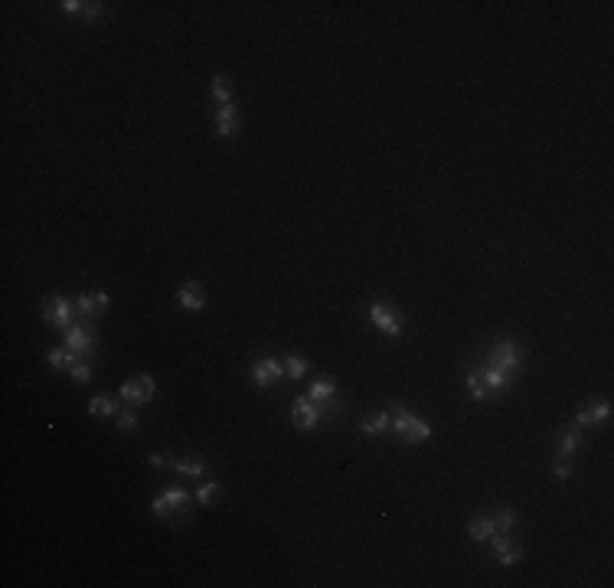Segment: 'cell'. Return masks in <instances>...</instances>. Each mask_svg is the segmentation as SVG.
<instances>
[{"mask_svg": "<svg viewBox=\"0 0 614 588\" xmlns=\"http://www.w3.org/2000/svg\"><path fill=\"white\" fill-rule=\"evenodd\" d=\"M392 435L395 438H402V441H408V445H422V441H428L431 425L425 422V418L412 416L402 402H395L392 405Z\"/></svg>", "mask_w": 614, "mask_h": 588, "instance_id": "1", "label": "cell"}, {"mask_svg": "<svg viewBox=\"0 0 614 588\" xmlns=\"http://www.w3.org/2000/svg\"><path fill=\"white\" fill-rule=\"evenodd\" d=\"M327 416H334V399H330V402H314V399L301 395V399H294V405H291V422H294L298 431H314L317 422Z\"/></svg>", "mask_w": 614, "mask_h": 588, "instance_id": "2", "label": "cell"}, {"mask_svg": "<svg viewBox=\"0 0 614 588\" xmlns=\"http://www.w3.org/2000/svg\"><path fill=\"white\" fill-rule=\"evenodd\" d=\"M186 500H190V494L183 487H170L151 504V513L157 519H177V513H186Z\"/></svg>", "mask_w": 614, "mask_h": 588, "instance_id": "3", "label": "cell"}, {"mask_svg": "<svg viewBox=\"0 0 614 588\" xmlns=\"http://www.w3.org/2000/svg\"><path fill=\"white\" fill-rule=\"evenodd\" d=\"M154 392H157V382H154V376H134V380L128 382H121V389H118V395L125 399V402L134 409V405H147L154 399Z\"/></svg>", "mask_w": 614, "mask_h": 588, "instance_id": "4", "label": "cell"}, {"mask_svg": "<svg viewBox=\"0 0 614 588\" xmlns=\"http://www.w3.org/2000/svg\"><path fill=\"white\" fill-rule=\"evenodd\" d=\"M484 363L507 369V373H516L523 363V350H520V344H513V340H500V344L490 346V353H487Z\"/></svg>", "mask_w": 614, "mask_h": 588, "instance_id": "5", "label": "cell"}, {"mask_svg": "<svg viewBox=\"0 0 614 588\" xmlns=\"http://www.w3.org/2000/svg\"><path fill=\"white\" fill-rule=\"evenodd\" d=\"M370 321L376 323V330H383L389 337H399L402 334V321H399V311H395L392 304H386V301H376L370 308Z\"/></svg>", "mask_w": 614, "mask_h": 588, "instance_id": "6", "label": "cell"}, {"mask_svg": "<svg viewBox=\"0 0 614 588\" xmlns=\"http://www.w3.org/2000/svg\"><path fill=\"white\" fill-rule=\"evenodd\" d=\"M66 346H69L75 357L92 359V353H95V334L89 330V327H82V323H72V327H66Z\"/></svg>", "mask_w": 614, "mask_h": 588, "instance_id": "7", "label": "cell"}, {"mask_svg": "<svg viewBox=\"0 0 614 588\" xmlns=\"http://www.w3.org/2000/svg\"><path fill=\"white\" fill-rule=\"evenodd\" d=\"M72 314H75V308H72L66 298H53L43 308V321L49 323V327H59V330H66V327H72Z\"/></svg>", "mask_w": 614, "mask_h": 588, "instance_id": "8", "label": "cell"}, {"mask_svg": "<svg viewBox=\"0 0 614 588\" xmlns=\"http://www.w3.org/2000/svg\"><path fill=\"white\" fill-rule=\"evenodd\" d=\"M108 294L105 291H85V294H79L75 298V314L79 317H85V321H92V317H98V314L108 308Z\"/></svg>", "mask_w": 614, "mask_h": 588, "instance_id": "9", "label": "cell"}, {"mask_svg": "<svg viewBox=\"0 0 614 588\" xmlns=\"http://www.w3.org/2000/svg\"><path fill=\"white\" fill-rule=\"evenodd\" d=\"M177 301H180L183 311H203L206 308V288L199 281H183L177 291Z\"/></svg>", "mask_w": 614, "mask_h": 588, "instance_id": "10", "label": "cell"}, {"mask_svg": "<svg viewBox=\"0 0 614 588\" xmlns=\"http://www.w3.org/2000/svg\"><path fill=\"white\" fill-rule=\"evenodd\" d=\"M281 376H285V363H281V359H258L255 366H252V382H255L258 389H262V386H271V382L275 380H281Z\"/></svg>", "mask_w": 614, "mask_h": 588, "instance_id": "11", "label": "cell"}, {"mask_svg": "<svg viewBox=\"0 0 614 588\" xmlns=\"http://www.w3.org/2000/svg\"><path fill=\"white\" fill-rule=\"evenodd\" d=\"M494 553L500 565H516L523 559V549L507 536V533H494Z\"/></svg>", "mask_w": 614, "mask_h": 588, "instance_id": "12", "label": "cell"}, {"mask_svg": "<svg viewBox=\"0 0 614 588\" xmlns=\"http://www.w3.org/2000/svg\"><path fill=\"white\" fill-rule=\"evenodd\" d=\"M216 131H219V138H235L239 134V108L235 105H219V112H216Z\"/></svg>", "mask_w": 614, "mask_h": 588, "instance_id": "13", "label": "cell"}, {"mask_svg": "<svg viewBox=\"0 0 614 588\" xmlns=\"http://www.w3.org/2000/svg\"><path fill=\"white\" fill-rule=\"evenodd\" d=\"M480 376H484V382H487V389H490V392L510 389L513 380H516V373H507V369L490 366V363H484V366H480Z\"/></svg>", "mask_w": 614, "mask_h": 588, "instance_id": "14", "label": "cell"}, {"mask_svg": "<svg viewBox=\"0 0 614 588\" xmlns=\"http://www.w3.org/2000/svg\"><path fill=\"white\" fill-rule=\"evenodd\" d=\"M611 418V402H591V405H585L579 412V418H575V425L579 428H585V425H602V422H608Z\"/></svg>", "mask_w": 614, "mask_h": 588, "instance_id": "15", "label": "cell"}, {"mask_svg": "<svg viewBox=\"0 0 614 588\" xmlns=\"http://www.w3.org/2000/svg\"><path fill=\"white\" fill-rule=\"evenodd\" d=\"M359 431L363 435H386V431H392V412H376V416L363 418Z\"/></svg>", "mask_w": 614, "mask_h": 588, "instance_id": "16", "label": "cell"}, {"mask_svg": "<svg viewBox=\"0 0 614 588\" xmlns=\"http://www.w3.org/2000/svg\"><path fill=\"white\" fill-rule=\"evenodd\" d=\"M89 412L98 418H111L118 416V399L115 395H108V392H102V395H95L92 402H89Z\"/></svg>", "mask_w": 614, "mask_h": 588, "instance_id": "17", "label": "cell"}, {"mask_svg": "<svg viewBox=\"0 0 614 588\" xmlns=\"http://www.w3.org/2000/svg\"><path fill=\"white\" fill-rule=\"evenodd\" d=\"M581 445V428L579 425H572L562 431V438H559V458H572L575 451H579Z\"/></svg>", "mask_w": 614, "mask_h": 588, "instance_id": "18", "label": "cell"}, {"mask_svg": "<svg viewBox=\"0 0 614 588\" xmlns=\"http://www.w3.org/2000/svg\"><path fill=\"white\" fill-rule=\"evenodd\" d=\"M209 92L219 105H232V79L229 75H213L209 82Z\"/></svg>", "mask_w": 614, "mask_h": 588, "instance_id": "19", "label": "cell"}, {"mask_svg": "<svg viewBox=\"0 0 614 588\" xmlns=\"http://www.w3.org/2000/svg\"><path fill=\"white\" fill-rule=\"evenodd\" d=\"M467 530H471V536H474L477 542H487V540H494V519L490 517H477V519H471V526H467Z\"/></svg>", "mask_w": 614, "mask_h": 588, "instance_id": "20", "label": "cell"}, {"mask_svg": "<svg viewBox=\"0 0 614 588\" xmlns=\"http://www.w3.org/2000/svg\"><path fill=\"white\" fill-rule=\"evenodd\" d=\"M467 389H471V395H474L477 402H487V395H490V389H487L484 376H480V366L467 373Z\"/></svg>", "mask_w": 614, "mask_h": 588, "instance_id": "21", "label": "cell"}, {"mask_svg": "<svg viewBox=\"0 0 614 588\" xmlns=\"http://www.w3.org/2000/svg\"><path fill=\"white\" fill-rule=\"evenodd\" d=\"M177 474H186V477H206L209 474V464L206 461H170Z\"/></svg>", "mask_w": 614, "mask_h": 588, "instance_id": "22", "label": "cell"}, {"mask_svg": "<svg viewBox=\"0 0 614 588\" xmlns=\"http://www.w3.org/2000/svg\"><path fill=\"white\" fill-rule=\"evenodd\" d=\"M75 353H72L69 346H62V350H53V353H49V366L53 369H66V373H69L72 366H75Z\"/></svg>", "mask_w": 614, "mask_h": 588, "instance_id": "23", "label": "cell"}, {"mask_svg": "<svg viewBox=\"0 0 614 588\" xmlns=\"http://www.w3.org/2000/svg\"><path fill=\"white\" fill-rule=\"evenodd\" d=\"M307 369H311V363L304 357H298V353H291V357L285 359V376H291V380H304Z\"/></svg>", "mask_w": 614, "mask_h": 588, "instance_id": "24", "label": "cell"}, {"mask_svg": "<svg viewBox=\"0 0 614 588\" xmlns=\"http://www.w3.org/2000/svg\"><path fill=\"white\" fill-rule=\"evenodd\" d=\"M334 395H336V382L320 380V382H314L311 386V395H307V399H314V402H330Z\"/></svg>", "mask_w": 614, "mask_h": 588, "instance_id": "25", "label": "cell"}, {"mask_svg": "<svg viewBox=\"0 0 614 588\" xmlns=\"http://www.w3.org/2000/svg\"><path fill=\"white\" fill-rule=\"evenodd\" d=\"M219 490H222L219 481H206V484L197 490V500L203 504V507H213V504H216V497H219Z\"/></svg>", "mask_w": 614, "mask_h": 588, "instance_id": "26", "label": "cell"}, {"mask_svg": "<svg viewBox=\"0 0 614 588\" xmlns=\"http://www.w3.org/2000/svg\"><path fill=\"white\" fill-rule=\"evenodd\" d=\"M490 519H494V530L497 533H510L513 526H516V513H513V510H497Z\"/></svg>", "mask_w": 614, "mask_h": 588, "instance_id": "27", "label": "cell"}, {"mask_svg": "<svg viewBox=\"0 0 614 588\" xmlns=\"http://www.w3.org/2000/svg\"><path fill=\"white\" fill-rule=\"evenodd\" d=\"M69 376L75 382H89V380H92V359H82L79 357V359H75V366L69 369Z\"/></svg>", "mask_w": 614, "mask_h": 588, "instance_id": "28", "label": "cell"}, {"mask_svg": "<svg viewBox=\"0 0 614 588\" xmlns=\"http://www.w3.org/2000/svg\"><path fill=\"white\" fill-rule=\"evenodd\" d=\"M115 422H118V431H134V428H138V416H134V409H131V405L118 412Z\"/></svg>", "mask_w": 614, "mask_h": 588, "instance_id": "29", "label": "cell"}, {"mask_svg": "<svg viewBox=\"0 0 614 588\" xmlns=\"http://www.w3.org/2000/svg\"><path fill=\"white\" fill-rule=\"evenodd\" d=\"M572 477V458H559L556 461V481H568Z\"/></svg>", "mask_w": 614, "mask_h": 588, "instance_id": "30", "label": "cell"}, {"mask_svg": "<svg viewBox=\"0 0 614 588\" xmlns=\"http://www.w3.org/2000/svg\"><path fill=\"white\" fill-rule=\"evenodd\" d=\"M62 10L72 13V17H82V10H85V3L82 0H62Z\"/></svg>", "mask_w": 614, "mask_h": 588, "instance_id": "31", "label": "cell"}, {"mask_svg": "<svg viewBox=\"0 0 614 588\" xmlns=\"http://www.w3.org/2000/svg\"><path fill=\"white\" fill-rule=\"evenodd\" d=\"M151 467H170V458L161 454V451H154V454H151Z\"/></svg>", "mask_w": 614, "mask_h": 588, "instance_id": "32", "label": "cell"}]
</instances>
